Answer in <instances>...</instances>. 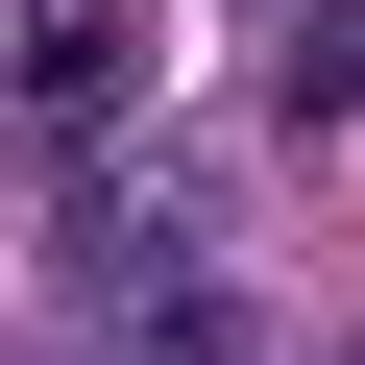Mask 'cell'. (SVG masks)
Instances as JSON below:
<instances>
[{
    "label": "cell",
    "mask_w": 365,
    "mask_h": 365,
    "mask_svg": "<svg viewBox=\"0 0 365 365\" xmlns=\"http://www.w3.org/2000/svg\"><path fill=\"white\" fill-rule=\"evenodd\" d=\"M292 122H365V0H292V49H268Z\"/></svg>",
    "instance_id": "2"
},
{
    "label": "cell",
    "mask_w": 365,
    "mask_h": 365,
    "mask_svg": "<svg viewBox=\"0 0 365 365\" xmlns=\"http://www.w3.org/2000/svg\"><path fill=\"white\" fill-rule=\"evenodd\" d=\"M0 122L25 146H122L146 122V0H25L0 25Z\"/></svg>",
    "instance_id": "1"
},
{
    "label": "cell",
    "mask_w": 365,
    "mask_h": 365,
    "mask_svg": "<svg viewBox=\"0 0 365 365\" xmlns=\"http://www.w3.org/2000/svg\"><path fill=\"white\" fill-rule=\"evenodd\" d=\"M146 365H244V317L220 292H146Z\"/></svg>",
    "instance_id": "3"
}]
</instances>
